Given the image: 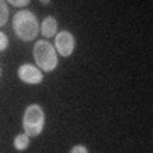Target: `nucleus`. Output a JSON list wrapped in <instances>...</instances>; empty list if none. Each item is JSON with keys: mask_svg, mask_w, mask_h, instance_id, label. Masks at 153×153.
Masks as SVG:
<instances>
[{"mask_svg": "<svg viewBox=\"0 0 153 153\" xmlns=\"http://www.w3.org/2000/svg\"><path fill=\"white\" fill-rule=\"evenodd\" d=\"M7 46H9V38H7L5 33H2V31H0V53H2V51H5Z\"/></svg>", "mask_w": 153, "mask_h": 153, "instance_id": "obj_9", "label": "nucleus"}, {"mask_svg": "<svg viewBox=\"0 0 153 153\" xmlns=\"http://www.w3.org/2000/svg\"><path fill=\"white\" fill-rule=\"evenodd\" d=\"M9 21V5L7 2L0 0V27H4Z\"/></svg>", "mask_w": 153, "mask_h": 153, "instance_id": "obj_8", "label": "nucleus"}, {"mask_svg": "<svg viewBox=\"0 0 153 153\" xmlns=\"http://www.w3.org/2000/svg\"><path fill=\"white\" fill-rule=\"evenodd\" d=\"M14 33L21 41H34L39 34V21L31 10H19L14 14Z\"/></svg>", "mask_w": 153, "mask_h": 153, "instance_id": "obj_1", "label": "nucleus"}, {"mask_svg": "<svg viewBox=\"0 0 153 153\" xmlns=\"http://www.w3.org/2000/svg\"><path fill=\"white\" fill-rule=\"evenodd\" d=\"M29 136L26 134V133H22V134H17L16 138H14V148L16 150H19V152H22V150H26V148L29 146Z\"/></svg>", "mask_w": 153, "mask_h": 153, "instance_id": "obj_7", "label": "nucleus"}, {"mask_svg": "<svg viewBox=\"0 0 153 153\" xmlns=\"http://www.w3.org/2000/svg\"><path fill=\"white\" fill-rule=\"evenodd\" d=\"M33 56L36 66L41 71H55V68L58 66V53H56L55 46L46 39H41L34 44Z\"/></svg>", "mask_w": 153, "mask_h": 153, "instance_id": "obj_2", "label": "nucleus"}, {"mask_svg": "<svg viewBox=\"0 0 153 153\" xmlns=\"http://www.w3.org/2000/svg\"><path fill=\"white\" fill-rule=\"evenodd\" d=\"M70 153H88L87 146H83V145H75V146L70 150Z\"/></svg>", "mask_w": 153, "mask_h": 153, "instance_id": "obj_10", "label": "nucleus"}, {"mask_svg": "<svg viewBox=\"0 0 153 153\" xmlns=\"http://www.w3.org/2000/svg\"><path fill=\"white\" fill-rule=\"evenodd\" d=\"M0 75H2V70H0Z\"/></svg>", "mask_w": 153, "mask_h": 153, "instance_id": "obj_12", "label": "nucleus"}, {"mask_svg": "<svg viewBox=\"0 0 153 153\" xmlns=\"http://www.w3.org/2000/svg\"><path fill=\"white\" fill-rule=\"evenodd\" d=\"M39 31L46 38V41H48V38H55L56 34H58V21L53 16L44 17L41 26H39Z\"/></svg>", "mask_w": 153, "mask_h": 153, "instance_id": "obj_6", "label": "nucleus"}, {"mask_svg": "<svg viewBox=\"0 0 153 153\" xmlns=\"http://www.w3.org/2000/svg\"><path fill=\"white\" fill-rule=\"evenodd\" d=\"M55 49L60 56L68 58L75 49V36L70 31H60L55 36Z\"/></svg>", "mask_w": 153, "mask_h": 153, "instance_id": "obj_4", "label": "nucleus"}, {"mask_svg": "<svg viewBox=\"0 0 153 153\" xmlns=\"http://www.w3.org/2000/svg\"><path fill=\"white\" fill-rule=\"evenodd\" d=\"M17 75L24 83L27 85H38V83L43 82V71L39 70L36 65H29V63H24V65L19 66L17 70Z\"/></svg>", "mask_w": 153, "mask_h": 153, "instance_id": "obj_5", "label": "nucleus"}, {"mask_svg": "<svg viewBox=\"0 0 153 153\" xmlns=\"http://www.w3.org/2000/svg\"><path fill=\"white\" fill-rule=\"evenodd\" d=\"M44 111L39 104H31L26 107L24 111V116H22V128H24V133L31 136H38L41 134V131L44 129Z\"/></svg>", "mask_w": 153, "mask_h": 153, "instance_id": "obj_3", "label": "nucleus"}, {"mask_svg": "<svg viewBox=\"0 0 153 153\" xmlns=\"http://www.w3.org/2000/svg\"><path fill=\"white\" fill-rule=\"evenodd\" d=\"M7 4H12L14 7H26L29 4V0H10V2H7Z\"/></svg>", "mask_w": 153, "mask_h": 153, "instance_id": "obj_11", "label": "nucleus"}]
</instances>
